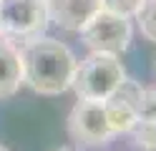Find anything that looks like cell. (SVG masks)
Instances as JSON below:
<instances>
[{"label": "cell", "instance_id": "obj_1", "mask_svg": "<svg viewBox=\"0 0 156 151\" xmlns=\"http://www.w3.org/2000/svg\"><path fill=\"white\" fill-rule=\"evenodd\" d=\"M23 81L41 96H61L71 88V78L76 70V58L55 38H35L23 43L20 50Z\"/></svg>", "mask_w": 156, "mask_h": 151}, {"label": "cell", "instance_id": "obj_2", "mask_svg": "<svg viewBox=\"0 0 156 151\" xmlns=\"http://www.w3.org/2000/svg\"><path fill=\"white\" fill-rule=\"evenodd\" d=\"M123 76H126V70L121 66L119 56L91 50L88 58H83L81 63H76L71 88L76 91L78 98L103 101L123 81Z\"/></svg>", "mask_w": 156, "mask_h": 151}, {"label": "cell", "instance_id": "obj_3", "mask_svg": "<svg viewBox=\"0 0 156 151\" xmlns=\"http://www.w3.org/2000/svg\"><path fill=\"white\" fill-rule=\"evenodd\" d=\"M45 0H0V35L10 43H30L45 35Z\"/></svg>", "mask_w": 156, "mask_h": 151}, {"label": "cell", "instance_id": "obj_4", "mask_svg": "<svg viewBox=\"0 0 156 151\" xmlns=\"http://www.w3.org/2000/svg\"><path fill=\"white\" fill-rule=\"evenodd\" d=\"M81 38L91 50L119 56L131 43V18L108 13V10H98L81 28Z\"/></svg>", "mask_w": 156, "mask_h": 151}, {"label": "cell", "instance_id": "obj_5", "mask_svg": "<svg viewBox=\"0 0 156 151\" xmlns=\"http://www.w3.org/2000/svg\"><path fill=\"white\" fill-rule=\"evenodd\" d=\"M68 136L83 146H103L108 144L113 131L108 126L101 101L78 98V103L68 113Z\"/></svg>", "mask_w": 156, "mask_h": 151}, {"label": "cell", "instance_id": "obj_6", "mask_svg": "<svg viewBox=\"0 0 156 151\" xmlns=\"http://www.w3.org/2000/svg\"><path fill=\"white\" fill-rule=\"evenodd\" d=\"M144 98H146V91L136 83V81L123 76L121 83L101 101L113 134H126V131L133 128L136 118H139V113H141Z\"/></svg>", "mask_w": 156, "mask_h": 151}, {"label": "cell", "instance_id": "obj_7", "mask_svg": "<svg viewBox=\"0 0 156 151\" xmlns=\"http://www.w3.org/2000/svg\"><path fill=\"white\" fill-rule=\"evenodd\" d=\"M48 20L71 33H81V28L101 10V0H45Z\"/></svg>", "mask_w": 156, "mask_h": 151}, {"label": "cell", "instance_id": "obj_8", "mask_svg": "<svg viewBox=\"0 0 156 151\" xmlns=\"http://www.w3.org/2000/svg\"><path fill=\"white\" fill-rule=\"evenodd\" d=\"M23 83V63L15 43L0 35V98H10Z\"/></svg>", "mask_w": 156, "mask_h": 151}, {"label": "cell", "instance_id": "obj_9", "mask_svg": "<svg viewBox=\"0 0 156 151\" xmlns=\"http://www.w3.org/2000/svg\"><path fill=\"white\" fill-rule=\"evenodd\" d=\"M136 144L144 149H156V91H146L141 113L131 128Z\"/></svg>", "mask_w": 156, "mask_h": 151}, {"label": "cell", "instance_id": "obj_10", "mask_svg": "<svg viewBox=\"0 0 156 151\" xmlns=\"http://www.w3.org/2000/svg\"><path fill=\"white\" fill-rule=\"evenodd\" d=\"M136 18H139V28L141 33L151 40V43H156V0H144L141 10L136 13Z\"/></svg>", "mask_w": 156, "mask_h": 151}, {"label": "cell", "instance_id": "obj_11", "mask_svg": "<svg viewBox=\"0 0 156 151\" xmlns=\"http://www.w3.org/2000/svg\"><path fill=\"white\" fill-rule=\"evenodd\" d=\"M144 0H101V10L123 15V18H136V13L141 10Z\"/></svg>", "mask_w": 156, "mask_h": 151}, {"label": "cell", "instance_id": "obj_12", "mask_svg": "<svg viewBox=\"0 0 156 151\" xmlns=\"http://www.w3.org/2000/svg\"><path fill=\"white\" fill-rule=\"evenodd\" d=\"M55 151H76V149H55Z\"/></svg>", "mask_w": 156, "mask_h": 151}, {"label": "cell", "instance_id": "obj_13", "mask_svg": "<svg viewBox=\"0 0 156 151\" xmlns=\"http://www.w3.org/2000/svg\"><path fill=\"white\" fill-rule=\"evenodd\" d=\"M0 151H8V149H5V146H0Z\"/></svg>", "mask_w": 156, "mask_h": 151}, {"label": "cell", "instance_id": "obj_14", "mask_svg": "<svg viewBox=\"0 0 156 151\" xmlns=\"http://www.w3.org/2000/svg\"><path fill=\"white\" fill-rule=\"evenodd\" d=\"M154 70H156V63H154Z\"/></svg>", "mask_w": 156, "mask_h": 151}]
</instances>
